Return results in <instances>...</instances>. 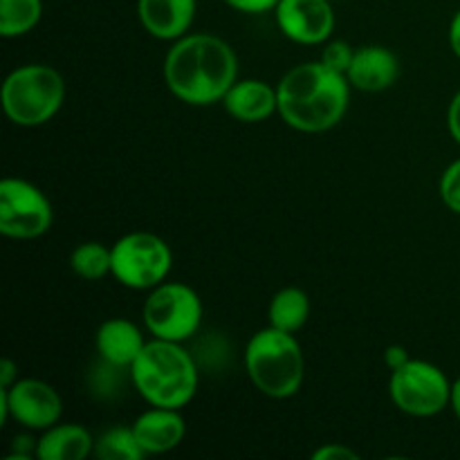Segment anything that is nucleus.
<instances>
[{
	"mask_svg": "<svg viewBox=\"0 0 460 460\" xmlns=\"http://www.w3.org/2000/svg\"><path fill=\"white\" fill-rule=\"evenodd\" d=\"M66 81L61 72L45 63H27L7 75L3 84V108L18 126L48 124L63 106Z\"/></svg>",
	"mask_w": 460,
	"mask_h": 460,
	"instance_id": "39448f33",
	"label": "nucleus"
},
{
	"mask_svg": "<svg viewBox=\"0 0 460 460\" xmlns=\"http://www.w3.org/2000/svg\"><path fill=\"white\" fill-rule=\"evenodd\" d=\"M144 30L160 40H178L196 18V0H137Z\"/></svg>",
	"mask_w": 460,
	"mask_h": 460,
	"instance_id": "4468645a",
	"label": "nucleus"
},
{
	"mask_svg": "<svg viewBox=\"0 0 460 460\" xmlns=\"http://www.w3.org/2000/svg\"><path fill=\"white\" fill-rule=\"evenodd\" d=\"M245 371L268 398H292L305 377V358L295 332L268 326L252 335L245 349Z\"/></svg>",
	"mask_w": 460,
	"mask_h": 460,
	"instance_id": "20e7f679",
	"label": "nucleus"
},
{
	"mask_svg": "<svg viewBox=\"0 0 460 460\" xmlns=\"http://www.w3.org/2000/svg\"><path fill=\"white\" fill-rule=\"evenodd\" d=\"M70 268L85 281H102L112 272V250L97 241L81 243L70 254Z\"/></svg>",
	"mask_w": 460,
	"mask_h": 460,
	"instance_id": "aec40b11",
	"label": "nucleus"
},
{
	"mask_svg": "<svg viewBox=\"0 0 460 460\" xmlns=\"http://www.w3.org/2000/svg\"><path fill=\"white\" fill-rule=\"evenodd\" d=\"M440 198L449 211L460 216V157L445 169L440 178Z\"/></svg>",
	"mask_w": 460,
	"mask_h": 460,
	"instance_id": "5701e85b",
	"label": "nucleus"
},
{
	"mask_svg": "<svg viewBox=\"0 0 460 460\" xmlns=\"http://www.w3.org/2000/svg\"><path fill=\"white\" fill-rule=\"evenodd\" d=\"M94 454L102 460H139L144 458L142 445L135 438L133 427H111L94 440Z\"/></svg>",
	"mask_w": 460,
	"mask_h": 460,
	"instance_id": "412c9836",
	"label": "nucleus"
},
{
	"mask_svg": "<svg viewBox=\"0 0 460 460\" xmlns=\"http://www.w3.org/2000/svg\"><path fill=\"white\" fill-rule=\"evenodd\" d=\"M449 45H452V52L460 58V9L449 22Z\"/></svg>",
	"mask_w": 460,
	"mask_h": 460,
	"instance_id": "7c9ffc66",
	"label": "nucleus"
},
{
	"mask_svg": "<svg viewBox=\"0 0 460 460\" xmlns=\"http://www.w3.org/2000/svg\"><path fill=\"white\" fill-rule=\"evenodd\" d=\"M54 209L49 198L36 184L21 178L0 182V232L9 238L30 241L52 227Z\"/></svg>",
	"mask_w": 460,
	"mask_h": 460,
	"instance_id": "1a4fd4ad",
	"label": "nucleus"
},
{
	"mask_svg": "<svg viewBox=\"0 0 460 460\" xmlns=\"http://www.w3.org/2000/svg\"><path fill=\"white\" fill-rule=\"evenodd\" d=\"M310 317V299L301 288H283L270 301V326L286 332H296Z\"/></svg>",
	"mask_w": 460,
	"mask_h": 460,
	"instance_id": "a211bd4d",
	"label": "nucleus"
},
{
	"mask_svg": "<svg viewBox=\"0 0 460 460\" xmlns=\"http://www.w3.org/2000/svg\"><path fill=\"white\" fill-rule=\"evenodd\" d=\"M409 359H411V358H409L407 349H402V346H389V349H386V353H385V362H386V367L391 368V371H395V368H400L402 364H407Z\"/></svg>",
	"mask_w": 460,
	"mask_h": 460,
	"instance_id": "c85d7f7f",
	"label": "nucleus"
},
{
	"mask_svg": "<svg viewBox=\"0 0 460 460\" xmlns=\"http://www.w3.org/2000/svg\"><path fill=\"white\" fill-rule=\"evenodd\" d=\"M283 36L301 45H322L335 30V12L328 0H279L274 7Z\"/></svg>",
	"mask_w": 460,
	"mask_h": 460,
	"instance_id": "9b49d317",
	"label": "nucleus"
},
{
	"mask_svg": "<svg viewBox=\"0 0 460 460\" xmlns=\"http://www.w3.org/2000/svg\"><path fill=\"white\" fill-rule=\"evenodd\" d=\"M18 380V367L12 359H3L0 364V389H7Z\"/></svg>",
	"mask_w": 460,
	"mask_h": 460,
	"instance_id": "c756f323",
	"label": "nucleus"
},
{
	"mask_svg": "<svg viewBox=\"0 0 460 460\" xmlns=\"http://www.w3.org/2000/svg\"><path fill=\"white\" fill-rule=\"evenodd\" d=\"M94 452V438L81 425H54L39 438L36 456L40 460H84Z\"/></svg>",
	"mask_w": 460,
	"mask_h": 460,
	"instance_id": "f3484780",
	"label": "nucleus"
},
{
	"mask_svg": "<svg viewBox=\"0 0 460 460\" xmlns=\"http://www.w3.org/2000/svg\"><path fill=\"white\" fill-rule=\"evenodd\" d=\"M313 458L314 460H341V458L355 460L358 458V454H355L353 449L344 447V445L331 443V445H323V447H319L317 452L313 454Z\"/></svg>",
	"mask_w": 460,
	"mask_h": 460,
	"instance_id": "bb28decb",
	"label": "nucleus"
},
{
	"mask_svg": "<svg viewBox=\"0 0 460 460\" xmlns=\"http://www.w3.org/2000/svg\"><path fill=\"white\" fill-rule=\"evenodd\" d=\"M43 0H0V34L18 39L39 25Z\"/></svg>",
	"mask_w": 460,
	"mask_h": 460,
	"instance_id": "6ab92c4d",
	"label": "nucleus"
},
{
	"mask_svg": "<svg viewBox=\"0 0 460 460\" xmlns=\"http://www.w3.org/2000/svg\"><path fill=\"white\" fill-rule=\"evenodd\" d=\"M353 57H355V49L350 48L346 40H331V43L323 45L322 61L326 63L328 67H332V70L341 72V75L349 72L350 63H353Z\"/></svg>",
	"mask_w": 460,
	"mask_h": 460,
	"instance_id": "b1692460",
	"label": "nucleus"
},
{
	"mask_svg": "<svg viewBox=\"0 0 460 460\" xmlns=\"http://www.w3.org/2000/svg\"><path fill=\"white\" fill-rule=\"evenodd\" d=\"M112 250V277L130 290H153L166 281L173 254L164 238L151 232H130Z\"/></svg>",
	"mask_w": 460,
	"mask_h": 460,
	"instance_id": "0eeeda50",
	"label": "nucleus"
},
{
	"mask_svg": "<svg viewBox=\"0 0 460 460\" xmlns=\"http://www.w3.org/2000/svg\"><path fill=\"white\" fill-rule=\"evenodd\" d=\"M94 346H97L99 359L115 364V367L130 368L146 346V340L133 322L115 317L99 326Z\"/></svg>",
	"mask_w": 460,
	"mask_h": 460,
	"instance_id": "dca6fc26",
	"label": "nucleus"
},
{
	"mask_svg": "<svg viewBox=\"0 0 460 460\" xmlns=\"http://www.w3.org/2000/svg\"><path fill=\"white\" fill-rule=\"evenodd\" d=\"M202 323V299L191 286L164 281L144 301V326L155 340H191Z\"/></svg>",
	"mask_w": 460,
	"mask_h": 460,
	"instance_id": "423d86ee",
	"label": "nucleus"
},
{
	"mask_svg": "<svg viewBox=\"0 0 460 460\" xmlns=\"http://www.w3.org/2000/svg\"><path fill=\"white\" fill-rule=\"evenodd\" d=\"M198 362L178 341H146L130 367V385L151 407L182 409L198 394Z\"/></svg>",
	"mask_w": 460,
	"mask_h": 460,
	"instance_id": "7ed1b4c3",
	"label": "nucleus"
},
{
	"mask_svg": "<svg viewBox=\"0 0 460 460\" xmlns=\"http://www.w3.org/2000/svg\"><path fill=\"white\" fill-rule=\"evenodd\" d=\"M171 93L189 106L223 102L238 81V58L227 40L214 34H184L164 58Z\"/></svg>",
	"mask_w": 460,
	"mask_h": 460,
	"instance_id": "f257e3e1",
	"label": "nucleus"
},
{
	"mask_svg": "<svg viewBox=\"0 0 460 460\" xmlns=\"http://www.w3.org/2000/svg\"><path fill=\"white\" fill-rule=\"evenodd\" d=\"M447 126H449V133H452V137L456 139V144H460V90L454 94L452 103H449Z\"/></svg>",
	"mask_w": 460,
	"mask_h": 460,
	"instance_id": "cd10ccee",
	"label": "nucleus"
},
{
	"mask_svg": "<svg viewBox=\"0 0 460 460\" xmlns=\"http://www.w3.org/2000/svg\"><path fill=\"white\" fill-rule=\"evenodd\" d=\"M36 449H39V440L31 438V436H16L13 438V447H12V454H9L7 460H27L31 456V454H36Z\"/></svg>",
	"mask_w": 460,
	"mask_h": 460,
	"instance_id": "393cba45",
	"label": "nucleus"
},
{
	"mask_svg": "<svg viewBox=\"0 0 460 460\" xmlns=\"http://www.w3.org/2000/svg\"><path fill=\"white\" fill-rule=\"evenodd\" d=\"M63 402L52 385L34 377L16 380L0 389V420L9 418L30 431H45L61 420Z\"/></svg>",
	"mask_w": 460,
	"mask_h": 460,
	"instance_id": "9d476101",
	"label": "nucleus"
},
{
	"mask_svg": "<svg viewBox=\"0 0 460 460\" xmlns=\"http://www.w3.org/2000/svg\"><path fill=\"white\" fill-rule=\"evenodd\" d=\"M225 111L243 124H259L279 112L277 88L261 79H243L229 88L223 99Z\"/></svg>",
	"mask_w": 460,
	"mask_h": 460,
	"instance_id": "2eb2a0df",
	"label": "nucleus"
},
{
	"mask_svg": "<svg viewBox=\"0 0 460 460\" xmlns=\"http://www.w3.org/2000/svg\"><path fill=\"white\" fill-rule=\"evenodd\" d=\"M229 7L238 9V12H245V13H263L270 12L279 4V0H225Z\"/></svg>",
	"mask_w": 460,
	"mask_h": 460,
	"instance_id": "a878e982",
	"label": "nucleus"
},
{
	"mask_svg": "<svg viewBox=\"0 0 460 460\" xmlns=\"http://www.w3.org/2000/svg\"><path fill=\"white\" fill-rule=\"evenodd\" d=\"M389 395L400 411L429 418L445 411L452 400V382L443 368L425 359H409L391 371Z\"/></svg>",
	"mask_w": 460,
	"mask_h": 460,
	"instance_id": "6e6552de",
	"label": "nucleus"
},
{
	"mask_svg": "<svg viewBox=\"0 0 460 460\" xmlns=\"http://www.w3.org/2000/svg\"><path fill=\"white\" fill-rule=\"evenodd\" d=\"M449 407L454 409L456 418L460 420V377L452 382V400H449Z\"/></svg>",
	"mask_w": 460,
	"mask_h": 460,
	"instance_id": "2f4dec72",
	"label": "nucleus"
},
{
	"mask_svg": "<svg viewBox=\"0 0 460 460\" xmlns=\"http://www.w3.org/2000/svg\"><path fill=\"white\" fill-rule=\"evenodd\" d=\"M277 94L279 115L288 126L301 133H323L344 119L350 84L323 61H308L283 75Z\"/></svg>",
	"mask_w": 460,
	"mask_h": 460,
	"instance_id": "f03ea898",
	"label": "nucleus"
},
{
	"mask_svg": "<svg viewBox=\"0 0 460 460\" xmlns=\"http://www.w3.org/2000/svg\"><path fill=\"white\" fill-rule=\"evenodd\" d=\"M133 431L137 443L142 445L144 454H166L180 447L187 436V422H184L180 409L153 407L137 416L133 422Z\"/></svg>",
	"mask_w": 460,
	"mask_h": 460,
	"instance_id": "ddd939ff",
	"label": "nucleus"
},
{
	"mask_svg": "<svg viewBox=\"0 0 460 460\" xmlns=\"http://www.w3.org/2000/svg\"><path fill=\"white\" fill-rule=\"evenodd\" d=\"M130 368L115 367V364H108L103 359H99V367L94 368L93 376H90V389L97 398L112 400L115 395L121 394V386H124V376H128Z\"/></svg>",
	"mask_w": 460,
	"mask_h": 460,
	"instance_id": "4be33fe9",
	"label": "nucleus"
},
{
	"mask_svg": "<svg viewBox=\"0 0 460 460\" xmlns=\"http://www.w3.org/2000/svg\"><path fill=\"white\" fill-rule=\"evenodd\" d=\"M400 76V61L385 45H364L355 49L346 79L353 88L364 93H382L391 88Z\"/></svg>",
	"mask_w": 460,
	"mask_h": 460,
	"instance_id": "f8f14e48",
	"label": "nucleus"
}]
</instances>
